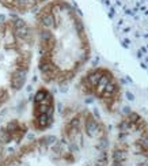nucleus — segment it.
Masks as SVG:
<instances>
[{
    "instance_id": "10",
    "label": "nucleus",
    "mask_w": 148,
    "mask_h": 166,
    "mask_svg": "<svg viewBox=\"0 0 148 166\" xmlns=\"http://www.w3.org/2000/svg\"><path fill=\"white\" fill-rule=\"evenodd\" d=\"M49 0H0L3 7L19 14H26L37 8H41Z\"/></svg>"
},
{
    "instance_id": "11",
    "label": "nucleus",
    "mask_w": 148,
    "mask_h": 166,
    "mask_svg": "<svg viewBox=\"0 0 148 166\" xmlns=\"http://www.w3.org/2000/svg\"><path fill=\"white\" fill-rule=\"evenodd\" d=\"M4 144L6 143L3 142V139L0 138V165H1V162H3V158H4Z\"/></svg>"
},
{
    "instance_id": "8",
    "label": "nucleus",
    "mask_w": 148,
    "mask_h": 166,
    "mask_svg": "<svg viewBox=\"0 0 148 166\" xmlns=\"http://www.w3.org/2000/svg\"><path fill=\"white\" fill-rule=\"evenodd\" d=\"M54 120V97L45 87L37 90L33 101V128L37 132L46 131Z\"/></svg>"
},
{
    "instance_id": "5",
    "label": "nucleus",
    "mask_w": 148,
    "mask_h": 166,
    "mask_svg": "<svg viewBox=\"0 0 148 166\" xmlns=\"http://www.w3.org/2000/svg\"><path fill=\"white\" fill-rule=\"evenodd\" d=\"M112 166H148V124L136 112L120 120L110 151Z\"/></svg>"
},
{
    "instance_id": "4",
    "label": "nucleus",
    "mask_w": 148,
    "mask_h": 166,
    "mask_svg": "<svg viewBox=\"0 0 148 166\" xmlns=\"http://www.w3.org/2000/svg\"><path fill=\"white\" fill-rule=\"evenodd\" d=\"M120 44L148 72V0H99Z\"/></svg>"
},
{
    "instance_id": "9",
    "label": "nucleus",
    "mask_w": 148,
    "mask_h": 166,
    "mask_svg": "<svg viewBox=\"0 0 148 166\" xmlns=\"http://www.w3.org/2000/svg\"><path fill=\"white\" fill-rule=\"evenodd\" d=\"M27 132V125L18 119H12L10 121L4 123L0 128V138L6 143H19Z\"/></svg>"
},
{
    "instance_id": "6",
    "label": "nucleus",
    "mask_w": 148,
    "mask_h": 166,
    "mask_svg": "<svg viewBox=\"0 0 148 166\" xmlns=\"http://www.w3.org/2000/svg\"><path fill=\"white\" fill-rule=\"evenodd\" d=\"M0 166H71V157L60 138L46 135L22 146Z\"/></svg>"
},
{
    "instance_id": "7",
    "label": "nucleus",
    "mask_w": 148,
    "mask_h": 166,
    "mask_svg": "<svg viewBox=\"0 0 148 166\" xmlns=\"http://www.w3.org/2000/svg\"><path fill=\"white\" fill-rule=\"evenodd\" d=\"M77 89L83 95L92 97L109 113H114L122 101V87L110 70L95 67L82 75Z\"/></svg>"
},
{
    "instance_id": "3",
    "label": "nucleus",
    "mask_w": 148,
    "mask_h": 166,
    "mask_svg": "<svg viewBox=\"0 0 148 166\" xmlns=\"http://www.w3.org/2000/svg\"><path fill=\"white\" fill-rule=\"evenodd\" d=\"M60 139L71 155L72 166H109V132L91 110L72 114L62 125Z\"/></svg>"
},
{
    "instance_id": "2",
    "label": "nucleus",
    "mask_w": 148,
    "mask_h": 166,
    "mask_svg": "<svg viewBox=\"0 0 148 166\" xmlns=\"http://www.w3.org/2000/svg\"><path fill=\"white\" fill-rule=\"evenodd\" d=\"M34 31L21 18L0 22V108L25 86L37 41Z\"/></svg>"
},
{
    "instance_id": "1",
    "label": "nucleus",
    "mask_w": 148,
    "mask_h": 166,
    "mask_svg": "<svg viewBox=\"0 0 148 166\" xmlns=\"http://www.w3.org/2000/svg\"><path fill=\"white\" fill-rule=\"evenodd\" d=\"M38 71L48 84L62 86L77 76L91 56L83 21L67 0H49L36 14Z\"/></svg>"
}]
</instances>
